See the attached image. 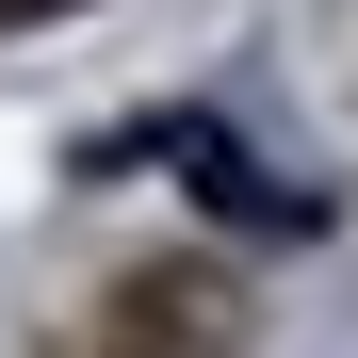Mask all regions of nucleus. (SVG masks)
<instances>
[{"instance_id": "1", "label": "nucleus", "mask_w": 358, "mask_h": 358, "mask_svg": "<svg viewBox=\"0 0 358 358\" xmlns=\"http://www.w3.org/2000/svg\"><path fill=\"white\" fill-rule=\"evenodd\" d=\"M179 179H196V196L228 212V228H310V196H277V179L228 147V131H179Z\"/></svg>"}, {"instance_id": "2", "label": "nucleus", "mask_w": 358, "mask_h": 358, "mask_svg": "<svg viewBox=\"0 0 358 358\" xmlns=\"http://www.w3.org/2000/svg\"><path fill=\"white\" fill-rule=\"evenodd\" d=\"M33 17H82V0H0V33H33Z\"/></svg>"}]
</instances>
